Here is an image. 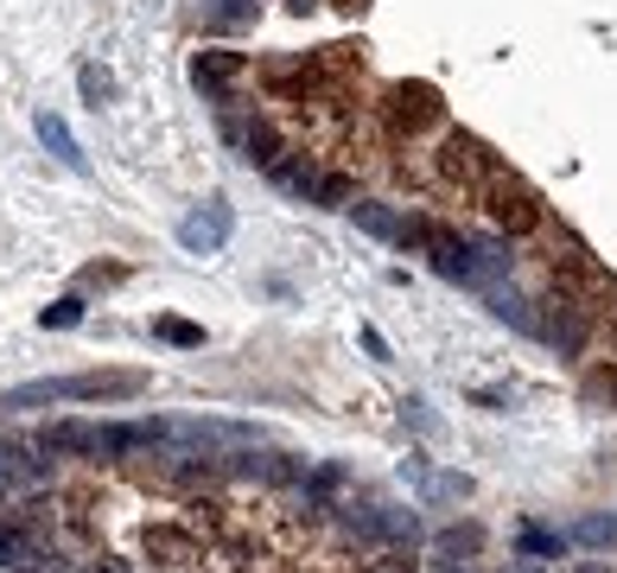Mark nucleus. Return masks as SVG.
<instances>
[{
  "label": "nucleus",
  "instance_id": "1",
  "mask_svg": "<svg viewBox=\"0 0 617 573\" xmlns=\"http://www.w3.org/2000/svg\"><path fill=\"white\" fill-rule=\"evenodd\" d=\"M147 395V369H83V376H45L0 395V408H52V402H134Z\"/></svg>",
  "mask_w": 617,
  "mask_h": 573
},
{
  "label": "nucleus",
  "instance_id": "7",
  "mask_svg": "<svg viewBox=\"0 0 617 573\" xmlns=\"http://www.w3.org/2000/svg\"><path fill=\"white\" fill-rule=\"evenodd\" d=\"M230 230H236L230 205H223V198H210V205H198V210H191V217L179 223V242L191 249V256H217V249L230 242Z\"/></svg>",
  "mask_w": 617,
  "mask_h": 573
},
{
  "label": "nucleus",
  "instance_id": "18",
  "mask_svg": "<svg viewBox=\"0 0 617 573\" xmlns=\"http://www.w3.org/2000/svg\"><path fill=\"white\" fill-rule=\"evenodd\" d=\"M147 548H154V561H166V567H185L198 548H191V535H179V529H154L147 535Z\"/></svg>",
  "mask_w": 617,
  "mask_h": 573
},
{
  "label": "nucleus",
  "instance_id": "11",
  "mask_svg": "<svg viewBox=\"0 0 617 573\" xmlns=\"http://www.w3.org/2000/svg\"><path fill=\"white\" fill-rule=\"evenodd\" d=\"M45 478H52V459H32L27 446H0V497L32 491V485H45Z\"/></svg>",
  "mask_w": 617,
  "mask_h": 573
},
{
  "label": "nucleus",
  "instance_id": "16",
  "mask_svg": "<svg viewBox=\"0 0 617 573\" xmlns=\"http://www.w3.org/2000/svg\"><path fill=\"white\" fill-rule=\"evenodd\" d=\"M484 293H490V306H496L503 325H515V332H529V338H535V306H529L522 293H510V286H484Z\"/></svg>",
  "mask_w": 617,
  "mask_h": 573
},
{
  "label": "nucleus",
  "instance_id": "12",
  "mask_svg": "<svg viewBox=\"0 0 617 573\" xmlns=\"http://www.w3.org/2000/svg\"><path fill=\"white\" fill-rule=\"evenodd\" d=\"M357 529H369V535H383V542H420V517H408V510H388V503H363Z\"/></svg>",
  "mask_w": 617,
  "mask_h": 573
},
{
  "label": "nucleus",
  "instance_id": "2",
  "mask_svg": "<svg viewBox=\"0 0 617 573\" xmlns=\"http://www.w3.org/2000/svg\"><path fill=\"white\" fill-rule=\"evenodd\" d=\"M554 281H561V293L579 306V313H586V306H611V313H617V281L586 256V249H561V261H554Z\"/></svg>",
  "mask_w": 617,
  "mask_h": 573
},
{
  "label": "nucleus",
  "instance_id": "28",
  "mask_svg": "<svg viewBox=\"0 0 617 573\" xmlns=\"http://www.w3.org/2000/svg\"><path fill=\"white\" fill-rule=\"evenodd\" d=\"M83 281H96V286H115V281H122V268H108V261H96V268H90V274H83Z\"/></svg>",
  "mask_w": 617,
  "mask_h": 573
},
{
  "label": "nucleus",
  "instance_id": "22",
  "mask_svg": "<svg viewBox=\"0 0 617 573\" xmlns=\"http://www.w3.org/2000/svg\"><path fill=\"white\" fill-rule=\"evenodd\" d=\"M255 13H261L255 0H217V7H210V27L230 32V27H242V20H255Z\"/></svg>",
  "mask_w": 617,
  "mask_h": 573
},
{
  "label": "nucleus",
  "instance_id": "3",
  "mask_svg": "<svg viewBox=\"0 0 617 573\" xmlns=\"http://www.w3.org/2000/svg\"><path fill=\"white\" fill-rule=\"evenodd\" d=\"M484 210H490V223L510 230V236H535L541 230V198L515 179V173H496V179L484 185Z\"/></svg>",
  "mask_w": 617,
  "mask_h": 573
},
{
  "label": "nucleus",
  "instance_id": "21",
  "mask_svg": "<svg viewBox=\"0 0 617 573\" xmlns=\"http://www.w3.org/2000/svg\"><path fill=\"white\" fill-rule=\"evenodd\" d=\"M154 332L166 344H179V351H198V344H205V325H191V319H159Z\"/></svg>",
  "mask_w": 617,
  "mask_h": 573
},
{
  "label": "nucleus",
  "instance_id": "14",
  "mask_svg": "<svg viewBox=\"0 0 617 573\" xmlns=\"http://www.w3.org/2000/svg\"><path fill=\"white\" fill-rule=\"evenodd\" d=\"M236 77H242V58H236V52H198V58H191V83L210 90V96H223Z\"/></svg>",
  "mask_w": 617,
  "mask_h": 573
},
{
  "label": "nucleus",
  "instance_id": "24",
  "mask_svg": "<svg viewBox=\"0 0 617 573\" xmlns=\"http://www.w3.org/2000/svg\"><path fill=\"white\" fill-rule=\"evenodd\" d=\"M77 83H83V96H90L96 108H108V90H115V77H108L103 64H83V71H77Z\"/></svg>",
  "mask_w": 617,
  "mask_h": 573
},
{
  "label": "nucleus",
  "instance_id": "4",
  "mask_svg": "<svg viewBox=\"0 0 617 573\" xmlns=\"http://www.w3.org/2000/svg\"><path fill=\"white\" fill-rule=\"evenodd\" d=\"M439 173H446L452 185H478V191H484V185L503 173V166L490 159V147L478 140V134H459V128H452L446 140H439Z\"/></svg>",
  "mask_w": 617,
  "mask_h": 573
},
{
  "label": "nucleus",
  "instance_id": "17",
  "mask_svg": "<svg viewBox=\"0 0 617 573\" xmlns=\"http://www.w3.org/2000/svg\"><path fill=\"white\" fill-rule=\"evenodd\" d=\"M566 542H573V535H554V529H541V522H529V529L515 535V548H522L529 561H554V554H566Z\"/></svg>",
  "mask_w": 617,
  "mask_h": 573
},
{
  "label": "nucleus",
  "instance_id": "9",
  "mask_svg": "<svg viewBox=\"0 0 617 573\" xmlns=\"http://www.w3.org/2000/svg\"><path fill=\"white\" fill-rule=\"evenodd\" d=\"M535 338H547L554 351H579V344H586V319H579V306H573V300H547V306H535Z\"/></svg>",
  "mask_w": 617,
  "mask_h": 573
},
{
  "label": "nucleus",
  "instance_id": "10",
  "mask_svg": "<svg viewBox=\"0 0 617 573\" xmlns=\"http://www.w3.org/2000/svg\"><path fill=\"white\" fill-rule=\"evenodd\" d=\"M268 179L281 191H293V198H306V205H318V191H325V173L312 166V154H281L268 166Z\"/></svg>",
  "mask_w": 617,
  "mask_h": 573
},
{
  "label": "nucleus",
  "instance_id": "29",
  "mask_svg": "<svg viewBox=\"0 0 617 573\" xmlns=\"http://www.w3.org/2000/svg\"><path fill=\"white\" fill-rule=\"evenodd\" d=\"M96 573H122V567H96Z\"/></svg>",
  "mask_w": 617,
  "mask_h": 573
},
{
  "label": "nucleus",
  "instance_id": "13",
  "mask_svg": "<svg viewBox=\"0 0 617 573\" xmlns=\"http://www.w3.org/2000/svg\"><path fill=\"white\" fill-rule=\"evenodd\" d=\"M351 223L357 230H369V236H383V242H395V249H408V217L401 210H388V205H351Z\"/></svg>",
  "mask_w": 617,
  "mask_h": 573
},
{
  "label": "nucleus",
  "instance_id": "19",
  "mask_svg": "<svg viewBox=\"0 0 617 573\" xmlns=\"http://www.w3.org/2000/svg\"><path fill=\"white\" fill-rule=\"evenodd\" d=\"M439 554H446V561H471V554H478V548H484V529H478V522H459V529H446V535H439Z\"/></svg>",
  "mask_w": 617,
  "mask_h": 573
},
{
  "label": "nucleus",
  "instance_id": "25",
  "mask_svg": "<svg viewBox=\"0 0 617 573\" xmlns=\"http://www.w3.org/2000/svg\"><path fill=\"white\" fill-rule=\"evenodd\" d=\"M592 402V408H598V402H617V369H592L586 376V389H579Z\"/></svg>",
  "mask_w": 617,
  "mask_h": 573
},
{
  "label": "nucleus",
  "instance_id": "20",
  "mask_svg": "<svg viewBox=\"0 0 617 573\" xmlns=\"http://www.w3.org/2000/svg\"><path fill=\"white\" fill-rule=\"evenodd\" d=\"M573 542L579 548H617V517H605V510H598V517H579L573 522Z\"/></svg>",
  "mask_w": 617,
  "mask_h": 573
},
{
  "label": "nucleus",
  "instance_id": "6",
  "mask_svg": "<svg viewBox=\"0 0 617 573\" xmlns=\"http://www.w3.org/2000/svg\"><path fill=\"white\" fill-rule=\"evenodd\" d=\"M388 115H395V128L401 134H427L446 122V103H439L433 83H401L395 96H388Z\"/></svg>",
  "mask_w": 617,
  "mask_h": 573
},
{
  "label": "nucleus",
  "instance_id": "15",
  "mask_svg": "<svg viewBox=\"0 0 617 573\" xmlns=\"http://www.w3.org/2000/svg\"><path fill=\"white\" fill-rule=\"evenodd\" d=\"M32 128H39V140H45V147H52V154L71 166V173H83V166H90V159H83V147H77V134L64 128L52 108H39V115H32Z\"/></svg>",
  "mask_w": 617,
  "mask_h": 573
},
{
  "label": "nucleus",
  "instance_id": "5",
  "mask_svg": "<svg viewBox=\"0 0 617 573\" xmlns=\"http://www.w3.org/2000/svg\"><path fill=\"white\" fill-rule=\"evenodd\" d=\"M0 561L13 573H57V548L32 522H0Z\"/></svg>",
  "mask_w": 617,
  "mask_h": 573
},
{
  "label": "nucleus",
  "instance_id": "27",
  "mask_svg": "<svg viewBox=\"0 0 617 573\" xmlns=\"http://www.w3.org/2000/svg\"><path fill=\"white\" fill-rule=\"evenodd\" d=\"M363 351H369L376 364H388V344H383V332H376V325H363Z\"/></svg>",
  "mask_w": 617,
  "mask_h": 573
},
{
  "label": "nucleus",
  "instance_id": "26",
  "mask_svg": "<svg viewBox=\"0 0 617 573\" xmlns=\"http://www.w3.org/2000/svg\"><path fill=\"white\" fill-rule=\"evenodd\" d=\"M351 198H357V185L337 179V173H325V191H318V205H351Z\"/></svg>",
  "mask_w": 617,
  "mask_h": 573
},
{
  "label": "nucleus",
  "instance_id": "8",
  "mask_svg": "<svg viewBox=\"0 0 617 573\" xmlns=\"http://www.w3.org/2000/svg\"><path fill=\"white\" fill-rule=\"evenodd\" d=\"M401 485H414L427 503H464V497H471V478H464V471H433L420 452L401 459Z\"/></svg>",
  "mask_w": 617,
  "mask_h": 573
},
{
  "label": "nucleus",
  "instance_id": "23",
  "mask_svg": "<svg viewBox=\"0 0 617 573\" xmlns=\"http://www.w3.org/2000/svg\"><path fill=\"white\" fill-rule=\"evenodd\" d=\"M77 319H83V300H77V293H64L57 306H45V313H39V325H45V332H71Z\"/></svg>",
  "mask_w": 617,
  "mask_h": 573
}]
</instances>
